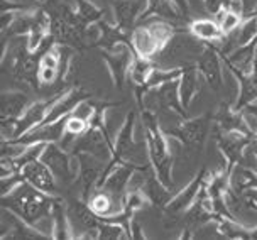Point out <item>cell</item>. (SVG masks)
Returning a JSON list of instances; mask_svg holds the SVG:
<instances>
[{"instance_id": "9", "label": "cell", "mask_w": 257, "mask_h": 240, "mask_svg": "<svg viewBox=\"0 0 257 240\" xmlns=\"http://www.w3.org/2000/svg\"><path fill=\"white\" fill-rule=\"evenodd\" d=\"M68 216H70L75 238H98L100 218L90 210L88 203L83 198L73 201L68 206Z\"/></svg>"}, {"instance_id": "6", "label": "cell", "mask_w": 257, "mask_h": 240, "mask_svg": "<svg viewBox=\"0 0 257 240\" xmlns=\"http://www.w3.org/2000/svg\"><path fill=\"white\" fill-rule=\"evenodd\" d=\"M102 58L108 68L110 78L118 90L123 88L125 80L131 73L132 61L136 58V51L128 43L115 44L112 48H102Z\"/></svg>"}, {"instance_id": "28", "label": "cell", "mask_w": 257, "mask_h": 240, "mask_svg": "<svg viewBox=\"0 0 257 240\" xmlns=\"http://www.w3.org/2000/svg\"><path fill=\"white\" fill-rule=\"evenodd\" d=\"M215 223H217V232L225 238H232V240L250 238V228L244 227L240 221H237L232 216H217Z\"/></svg>"}, {"instance_id": "10", "label": "cell", "mask_w": 257, "mask_h": 240, "mask_svg": "<svg viewBox=\"0 0 257 240\" xmlns=\"http://www.w3.org/2000/svg\"><path fill=\"white\" fill-rule=\"evenodd\" d=\"M222 54L213 44L206 43L205 49L196 59V66L203 76L206 85L213 91H222L223 88V73H222Z\"/></svg>"}, {"instance_id": "31", "label": "cell", "mask_w": 257, "mask_h": 240, "mask_svg": "<svg viewBox=\"0 0 257 240\" xmlns=\"http://www.w3.org/2000/svg\"><path fill=\"white\" fill-rule=\"evenodd\" d=\"M131 238L128 228L125 225L117 221H105L100 220L98 225V240H125Z\"/></svg>"}, {"instance_id": "37", "label": "cell", "mask_w": 257, "mask_h": 240, "mask_svg": "<svg viewBox=\"0 0 257 240\" xmlns=\"http://www.w3.org/2000/svg\"><path fill=\"white\" fill-rule=\"evenodd\" d=\"M240 4L244 17H250L252 14H257V0H240Z\"/></svg>"}, {"instance_id": "30", "label": "cell", "mask_w": 257, "mask_h": 240, "mask_svg": "<svg viewBox=\"0 0 257 240\" xmlns=\"http://www.w3.org/2000/svg\"><path fill=\"white\" fill-rule=\"evenodd\" d=\"M73 6L85 26H93L103 19V11L91 0H73Z\"/></svg>"}, {"instance_id": "34", "label": "cell", "mask_w": 257, "mask_h": 240, "mask_svg": "<svg viewBox=\"0 0 257 240\" xmlns=\"http://www.w3.org/2000/svg\"><path fill=\"white\" fill-rule=\"evenodd\" d=\"M242 113H244V117L247 120V124H249L252 134L257 132V98L254 101H250L247 107L242 108Z\"/></svg>"}, {"instance_id": "40", "label": "cell", "mask_w": 257, "mask_h": 240, "mask_svg": "<svg viewBox=\"0 0 257 240\" xmlns=\"http://www.w3.org/2000/svg\"><path fill=\"white\" fill-rule=\"evenodd\" d=\"M250 238H255L257 240V225L254 228H250Z\"/></svg>"}, {"instance_id": "12", "label": "cell", "mask_w": 257, "mask_h": 240, "mask_svg": "<svg viewBox=\"0 0 257 240\" xmlns=\"http://www.w3.org/2000/svg\"><path fill=\"white\" fill-rule=\"evenodd\" d=\"M21 174L24 178V181L32 184L34 188H38L39 191L48 193V195L58 196V179L53 174V171L48 168L43 159H34L31 163L24 164L21 168Z\"/></svg>"}, {"instance_id": "17", "label": "cell", "mask_w": 257, "mask_h": 240, "mask_svg": "<svg viewBox=\"0 0 257 240\" xmlns=\"http://www.w3.org/2000/svg\"><path fill=\"white\" fill-rule=\"evenodd\" d=\"M154 91L156 96V103L158 108L163 110L166 113H176L178 117L188 118V110L183 107L181 103V96H180V81L171 80L164 85L158 86Z\"/></svg>"}, {"instance_id": "41", "label": "cell", "mask_w": 257, "mask_h": 240, "mask_svg": "<svg viewBox=\"0 0 257 240\" xmlns=\"http://www.w3.org/2000/svg\"><path fill=\"white\" fill-rule=\"evenodd\" d=\"M254 139H257V132H255V134H254Z\"/></svg>"}, {"instance_id": "11", "label": "cell", "mask_w": 257, "mask_h": 240, "mask_svg": "<svg viewBox=\"0 0 257 240\" xmlns=\"http://www.w3.org/2000/svg\"><path fill=\"white\" fill-rule=\"evenodd\" d=\"M206 176H208L206 169H201L181 191H178L176 195L169 198V201L166 203V206H164L166 213L178 215V213H185L188 208H191V206L195 205V201L198 200L201 190H203Z\"/></svg>"}, {"instance_id": "20", "label": "cell", "mask_w": 257, "mask_h": 240, "mask_svg": "<svg viewBox=\"0 0 257 240\" xmlns=\"http://www.w3.org/2000/svg\"><path fill=\"white\" fill-rule=\"evenodd\" d=\"M88 96L90 95L81 88H71V90L63 91V93L59 95V98L54 101V105L51 107V110H49L48 117H46L43 124L58 122V120L71 115L78 105H80L85 98H88Z\"/></svg>"}, {"instance_id": "21", "label": "cell", "mask_w": 257, "mask_h": 240, "mask_svg": "<svg viewBox=\"0 0 257 240\" xmlns=\"http://www.w3.org/2000/svg\"><path fill=\"white\" fill-rule=\"evenodd\" d=\"M64 126H66V117L58 120V122L41 124V126L34 127L32 131L19 137V139H11V141H17L19 144H24V146L39 144V142H43V144H48V142H59L63 139Z\"/></svg>"}, {"instance_id": "13", "label": "cell", "mask_w": 257, "mask_h": 240, "mask_svg": "<svg viewBox=\"0 0 257 240\" xmlns=\"http://www.w3.org/2000/svg\"><path fill=\"white\" fill-rule=\"evenodd\" d=\"M61 93L53 95L51 98H46V100H38V101H32L29 105V108L26 110L24 115L16 122V129H14V136L12 139H19L24 134H27L29 131H32L34 127L41 126L44 122L46 117H48L49 110L54 105V101L59 98ZM11 141V139H9Z\"/></svg>"}, {"instance_id": "39", "label": "cell", "mask_w": 257, "mask_h": 240, "mask_svg": "<svg viewBox=\"0 0 257 240\" xmlns=\"http://www.w3.org/2000/svg\"><path fill=\"white\" fill-rule=\"evenodd\" d=\"M250 149L254 151V154L257 158V139H254V137H252V142H250Z\"/></svg>"}, {"instance_id": "35", "label": "cell", "mask_w": 257, "mask_h": 240, "mask_svg": "<svg viewBox=\"0 0 257 240\" xmlns=\"http://www.w3.org/2000/svg\"><path fill=\"white\" fill-rule=\"evenodd\" d=\"M203 6H205L208 14H212V16H218L223 9H227L228 0H203Z\"/></svg>"}, {"instance_id": "8", "label": "cell", "mask_w": 257, "mask_h": 240, "mask_svg": "<svg viewBox=\"0 0 257 240\" xmlns=\"http://www.w3.org/2000/svg\"><path fill=\"white\" fill-rule=\"evenodd\" d=\"M75 156L78 161V181L81 184V198L86 201L98 188L107 163L88 152H76Z\"/></svg>"}, {"instance_id": "16", "label": "cell", "mask_w": 257, "mask_h": 240, "mask_svg": "<svg viewBox=\"0 0 257 240\" xmlns=\"http://www.w3.org/2000/svg\"><path fill=\"white\" fill-rule=\"evenodd\" d=\"M213 127L217 132H242L254 136L242 110H237L228 103H222L218 107L217 113L213 115Z\"/></svg>"}, {"instance_id": "1", "label": "cell", "mask_w": 257, "mask_h": 240, "mask_svg": "<svg viewBox=\"0 0 257 240\" xmlns=\"http://www.w3.org/2000/svg\"><path fill=\"white\" fill-rule=\"evenodd\" d=\"M58 198L59 195H48V193L39 191L27 181H22L11 193L2 196V210L16 215L17 218L44 233L41 223H44L46 220L53 221V210Z\"/></svg>"}, {"instance_id": "7", "label": "cell", "mask_w": 257, "mask_h": 240, "mask_svg": "<svg viewBox=\"0 0 257 240\" xmlns=\"http://www.w3.org/2000/svg\"><path fill=\"white\" fill-rule=\"evenodd\" d=\"M252 137L249 134H242V132H217L215 134V139H217V146L220 154L225 159V169L230 174L232 168L238 163H242L244 154L247 151V147L252 142Z\"/></svg>"}, {"instance_id": "2", "label": "cell", "mask_w": 257, "mask_h": 240, "mask_svg": "<svg viewBox=\"0 0 257 240\" xmlns=\"http://www.w3.org/2000/svg\"><path fill=\"white\" fill-rule=\"evenodd\" d=\"M142 118V132H144L146 152L148 159L159 181L169 190H173V152L169 147V139L166 131L159 126L158 115L151 112L149 108L141 110Z\"/></svg>"}, {"instance_id": "14", "label": "cell", "mask_w": 257, "mask_h": 240, "mask_svg": "<svg viewBox=\"0 0 257 240\" xmlns=\"http://www.w3.org/2000/svg\"><path fill=\"white\" fill-rule=\"evenodd\" d=\"M38 68H39V58H36V53H32L29 49V46H27V36H26V44L17 46L12 53L11 71L17 80L34 85V81H38Z\"/></svg>"}, {"instance_id": "4", "label": "cell", "mask_w": 257, "mask_h": 240, "mask_svg": "<svg viewBox=\"0 0 257 240\" xmlns=\"http://www.w3.org/2000/svg\"><path fill=\"white\" fill-rule=\"evenodd\" d=\"M212 122L213 117H210V113H203L193 118H183L176 127L166 134L173 139H176L180 144L190 147V149L200 151L206 141Z\"/></svg>"}, {"instance_id": "25", "label": "cell", "mask_w": 257, "mask_h": 240, "mask_svg": "<svg viewBox=\"0 0 257 240\" xmlns=\"http://www.w3.org/2000/svg\"><path fill=\"white\" fill-rule=\"evenodd\" d=\"M188 29H190V32L196 39L203 41V43H208V44L222 43V41L227 38V36L223 34L218 22H215L212 19H195L190 22Z\"/></svg>"}, {"instance_id": "18", "label": "cell", "mask_w": 257, "mask_h": 240, "mask_svg": "<svg viewBox=\"0 0 257 240\" xmlns=\"http://www.w3.org/2000/svg\"><path fill=\"white\" fill-rule=\"evenodd\" d=\"M131 46L136 51V54L146 58H156L163 51L164 44L161 39L151 31V27L144 22L137 24L131 32Z\"/></svg>"}, {"instance_id": "38", "label": "cell", "mask_w": 257, "mask_h": 240, "mask_svg": "<svg viewBox=\"0 0 257 240\" xmlns=\"http://www.w3.org/2000/svg\"><path fill=\"white\" fill-rule=\"evenodd\" d=\"M174 6L180 9V12L183 14V17L190 16V0H173Z\"/></svg>"}, {"instance_id": "23", "label": "cell", "mask_w": 257, "mask_h": 240, "mask_svg": "<svg viewBox=\"0 0 257 240\" xmlns=\"http://www.w3.org/2000/svg\"><path fill=\"white\" fill-rule=\"evenodd\" d=\"M181 71H183V66H176V68H163V66H156L151 76L148 78L144 86H136V98L139 101V105L142 107V98L146 93L149 91L156 90L158 86L164 85V83L171 81V80H178L181 76Z\"/></svg>"}, {"instance_id": "22", "label": "cell", "mask_w": 257, "mask_h": 240, "mask_svg": "<svg viewBox=\"0 0 257 240\" xmlns=\"http://www.w3.org/2000/svg\"><path fill=\"white\" fill-rule=\"evenodd\" d=\"M201 73L198 70V66L195 64H185L181 71V76L178 78L180 81V96H181V103L186 110H190L191 103L195 101V98L200 93L201 88Z\"/></svg>"}, {"instance_id": "32", "label": "cell", "mask_w": 257, "mask_h": 240, "mask_svg": "<svg viewBox=\"0 0 257 240\" xmlns=\"http://www.w3.org/2000/svg\"><path fill=\"white\" fill-rule=\"evenodd\" d=\"M237 38L235 44L237 46H245L252 43L257 38V14H252L250 17H244L240 27L235 31Z\"/></svg>"}, {"instance_id": "3", "label": "cell", "mask_w": 257, "mask_h": 240, "mask_svg": "<svg viewBox=\"0 0 257 240\" xmlns=\"http://www.w3.org/2000/svg\"><path fill=\"white\" fill-rule=\"evenodd\" d=\"M43 163L53 171L58 181L61 183H71L73 179L78 178V161L73 152H68V149L59 144V142H48L41 154Z\"/></svg>"}, {"instance_id": "24", "label": "cell", "mask_w": 257, "mask_h": 240, "mask_svg": "<svg viewBox=\"0 0 257 240\" xmlns=\"http://www.w3.org/2000/svg\"><path fill=\"white\" fill-rule=\"evenodd\" d=\"M149 17H161V19L176 24L178 21L183 19V14L174 6L173 0H146V7L141 14L139 22L149 19Z\"/></svg>"}, {"instance_id": "26", "label": "cell", "mask_w": 257, "mask_h": 240, "mask_svg": "<svg viewBox=\"0 0 257 240\" xmlns=\"http://www.w3.org/2000/svg\"><path fill=\"white\" fill-rule=\"evenodd\" d=\"M86 203H88L90 210L93 211L100 220L105 218V216H112L118 213V211H122L120 203L110 195V193L103 190H96L93 195L86 200Z\"/></svg>"}, {"instance_id": "27", "label": "cell", "mask_w": 257, "mask_h": 240, "mask_svg": "<svg viewBox=\"0 0 257 240\" xmlns=\"http://www.w3.org/2000/svg\"><path fill=\"white\" fill-rule=\"evenodd\" d=\"M53 238L56 240L75 238L70 216H68V206L61 198H58L53 210Z\"/></svg>"}, {"instance_id": "15", "label": "cell", "mask_w": 257, "mask_h": 240, "mask_svg": "<svg viewBox=\"0 0 257 240\" xmlns=\"http://www.w3.org/2000/svg\"><path fill=\"white\" fill-rule=\"evenodd\" d=\"M136 124H137V113L132 110L123 120L120 131L113 139V159H120V161H132V156L137 149V142H136Z\"/></svg>"}, {"instance_id": "5", "label": "cell", "mask_w": 257, "mask_h": 240, "mask_svg": "<svg viewBox=\"0 0 257 240\" xmlns=\"http://www.w3.org/2000/svg\"><path fill=\"white\" fill-rule=\"evenodd\" d=\"M32 101L24 91L7 90L0 96V120H2V141L12 139L16 122L19 120Z\"/></svg>"}, {"instance_id": "29", "label": "cell", "mask_w": 257, "mask_h": 240, "mask_svg": "<svg viewBox=\"0 0 257 240\" xmlns=\"http://www.w3.org/2000/svg\"><path fill=\"white\" fill-rule=\"evenodd\" d=\"M156 66H158V64H156L153 58H146V56L136 54L134 61H132V66H131V73H128V78H131L136 86H144Z\"/></svg>"}, {"instance_id": "36", "label": "cell", "mask_w": 257, "mask_h": 240, "mask_svg": "<svg viewBox=\"0 0 257 240\" xmlns=\"http://www.w3.org/2000/svg\"><path fill=\"white\" fill-rule=\"evenodd\" d=\"M128 233H131V238L134 240H144L146 233H144V227L139 223V220L136 216L131 218V223H128Z\"/></svg>"}, {"instance_id": "19", "label": "cell", "mask_w": 257, "mask_h": 240, "mask_svg": "<svg viewBox=\"0 0 257 240\" xmlns=\"http://www.w3.org/2000/svg\"><path fill=\"white\" fill-rule=\"evenodd\" d=\"M146 7V0H115L113 2V21L120 27L131 34L132 29L139 24L141 14Z\"/></svg>"}, {"instance_id": "33", "label": "cell", "mask_w": 257, "mask_h": 240, "mask_svg": "<svg viewBox=\"0 0 257 240\" xmlns=\"http://www.w3.org/2000/svg\"><path fill=\"white\" fill-rule=\"evenodd\" d=\"M217 19H218L217 22L220 24V27H222L223 34L228 36L240 27L242 21H244V16L237 11H232V9H223V11L217 16Z\"/></svg>"}]
</instances>
